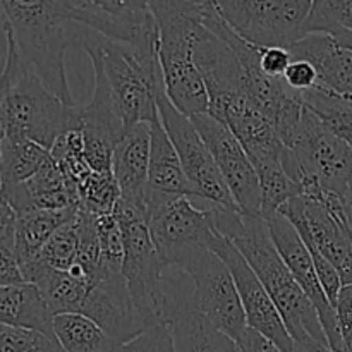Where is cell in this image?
Segmentation results:
<instances>
[{"instance_id":"obj_1","label":"cell","mask_w":352,"mask_h":352,"mask_svg":"<svg viewBox=\"0 0 352 352\" xmlns=\"http://www.w3.org/2000/svg\"><path fill=\"white\" fill-rule=\"evenodd\" d=\"M217 227L239 250L256 277L274 299L294 344L315 339L327 344L325 332L315 306L278 254L267 220L237 208L215 206Z\"/></svg>"},{"instance_id":"obj_2","label":"cell","mask_w":352,"mask_h":352,"mask_svg":"<svg viewBox=\"0 0 352 352\" xmlns=\"http://www.w3.org/2000/svg\"><path fill=\"white\" fill-rule=\"evenodd\" d=\"M0 9L26 67L65 105H78L69 88L65 52L79 47L85 28L71 21L67 0H6Z\"/></svg>"},{"instance_id":"obj_3","label":"cell","mask_w":352,"mask_h":352,"mask_svg":"<svg viewBox=\"0 0 352 352\" xmlns=\"http://www.w3.org/2000/svg\"><path fill=\"white\" fill-rule=\"evenodd\" d=\"M6 31L0 71V126L6 138H26L47 148L69 129H81L79 105L67 107L54 95L21 58L12 34Z\"/></svg>"},{"instance_id":"obj_4","label":"cell","mask_w":352,"mask_h":352,"mask_svg":"<svg viewBox=\"0 0 352 352\" xmlns=\"http://www.w3.org/2000/svg\"><path fill=\"white\" fill-rule=\"evenodd\" d=\"M148 6L160 34L158 60L167 98L189 119L206 113L208 91L192 57L196 34L201 28V0H153Z\"/></svg>"},{"instance_id":"obj_5","label":"cell","mask_w":352,"mask_h":352,"mask_svg":"<svg viewBox=\"0 0 352 352\" xmlns=\"http://www.w3.org/2000/svg\"><path fill=\"white\" fill-rule=\"evenodd\" d=\"M79 48L102 67L126 131L136 124H151L160 117L158 96L165 85L158 54H143L86 28Z\"/></svg>"},{"instance_id":"obj_6","label":"cell","mask_w":352,"mask_h":352,"mask_svg":"<svg viewBox=\"0 0 352 352\" xmlns=\"http://www.w3.org/2000/svg\"><path fill=\"white\" fill-rule=\"evenodd\" d=\"M284 146L285 172L299 186L302 198L325 192L346 199L352 189V146L327 129L306 107Z\"/></svg>"},{"instance_id":"obj_7","label":"cell","mask_w":352,"mask_h":352,"mask_svg":"<svg viewBox=\"0 0 352 352\" xmlns=\"http://www.w3.org/2000/svg\"><path fill=\"white\" fill-rule=\"evenodd\" d=\"M144 203L158 254L167 267H181L191 254L215 248L222 241L215 206L198 208L188 196H168L146 188Z\"/></svg>"},{"instance_id":"obj_8","label":"cell","mask_w":352,"mask_h":352,"mask_svg":"<svg viewBox=\"0 0 352 352\" xmlns=\"http://www.w3.org/2000/svg\"><path fill=\"white\" fill-rule=\"evenodd\" d=\"M311 0H219L230 30L258 48H289L306 36Z\"/></svg>"},{"instance_id":"obj_9","label":"cell","mask_w":352,"mask_h":352,"mask_svg":"<svg viewBox=\"0 0 352 352\" xmlns=\"http://www.w3.org/2000/svg\"><path fill=\"white\" fill-rule=\"evenodd\" d=\"M177 270L188 275L191 282L192 308L237 342L248 325L236 282L227 265L213 251L203 250L191 254Z\"/></svg>"},{"instance_id":"obj_10","label":"cell","mask_w":352,"mask_h":352,"mask_svg":"<svg viewBox=\"0 0 352 352\" xmlns=\"http://www.w3.org/2000/svg\"><path fill=\"white\" fill-rule=\"evenodd\" d=\"M69 17L107 40L143 54H158L157 19L143 0H69Z\"/></svg>"},{"instance_id":"obj_11","label":"cell","mask_w":352,"mask_h":352,"mask_svg":"<svg viewBox=\"0 0 352 352\" xmlns=\"http://www.w3.org/2000/svg\"><path fill=\"white\" fill-rule=\"evenodd\" d=\"M158 113H160L162 126L167 131L168 138L181 158L184 174L191 184L192 198H203L212 203L213 206L237 208L236 201H234L208 146L199 136L198 129L189 117H186L172 105L165 89L158 96Z\"/></svg>"},{"instance_id":"obj_12","label":"cell","mask_w":352,"mask_h":352,"mask_svg":"<svg viewBox=\"0 0 352 352\" xmlns=\"http://www.w3.org/2000/svg\"><path fill=\"white\" fill-rule=\"evenodd\" d=\"M191 122L208 146L237 208L243 213L261 217L263 196L260 179L239 140L226 124L208 112L191 117Z\"/></svg>"},{"instance_id":"obj_13","label":"cell","mask_w":352,"mask_h":352,"mask_svg":"<svg viewBox=\"0 0 352 352\" xmlns=\"http://www.w3.org/2000/svg\"><path fill=\"white\" fill-rule=\"evenodd\" d=\"M215 254L227 265L236 282L248 329L256 330L258 333L277 344L284 352H294V340L285 329L284 320L274 299L270 298L239 250L227 237H222L219 246L215 248Z\"/></svg>"},{"instance_id":"obj_14","label":"cell","mask_w":352,"mask_h":352,"mask_svg":"<svg viewBox=\"0 0 352 352\" xmlns=\"http://www.w3.org/2000/svg\"><path fill=\"white\" fill-rule=\"evenodd\" d=\"M265 220H267L272 241H274L278 254L284 260V263L287 265L291 274L294 275L296 282L301 285L305 294L308 296L311 305L315 306L316 313L320 316V323L323 327V332H325L327 340H329V346L333 351L342 352V337H340L337 311L330 305L322 285H320L311 253L306 248V244L302 243L301 236L294 229V226L284 215L277 212L274 215L267 217Z\"/></svg>"},{"instance_id":"obj_15","label":"cell","mask_w":352,"mask_h":352,"mask_svg":"<svg viewBox=\"0 0 352 352\" xmlns=\"http://www.w3.org/2000/svg\"><path fill=\"white\" fill-rule=\"evenodd\" d=\"M79 315L95 322L116 342L122 344L151 329L138 308L122 274L105 275L89 287Z\"/></svg>"},{"instance_id":"obj_16","label":"cell","mask_w":352,"mask_h":352,"mask_svg":"<svg viewBox=\"0 0 352 352\" xmlns=\"http://www.w3.org/2000/svg\"><path fill=\"white\" fill-rule=\"evenodd\" d=\"M0 196L9 203L16 215L33 210L78 208V186L62 172L54 158L30 181L0 189Z\"/></svg>"},{"instance_id":"obj_17","label":"cell","mask_w":352,"mask_h":352,"mask_svg":"<svg viewBox=\"0 0 352 352\" xmlns=\"http://www.w3.org/2000/svg\"><path fill=\"white\" fill-rule=\"evenodd\" d=\"M165 323L170 329L175 352H239L236 340L192 308L188 292L172 299Z\"/></svg>"},{"instance_id":"obj_18","label":"cell","mask_w":352,"mask_h":352,"mask_svg":"<svg viewBox=\"0 0 352 352\" xmlns=\"http://www.w3.org/2000/svg\"><path fill=\"white\" fill-rule=\"evenodd\" d=\"M289 52L292 58L308 60L316 69L318 88L352 98V52L340 48L330 34H306Z\"/></svg>"},{"instance_id":"obj_19","label":"cell","mask_w":352,"mask_h":352,"mask_svg":"<svg viewBox=\"0 0 352 352\" xmlns=\"http://www.w3.org/2000/svg\"><path fill=\"white\" fill-rule=\"evenodd\" d=\"M151 126L136 124L124 133L112 158V174L120 189V198L144 199L150 172Z\"/></svg>"},{"instance_id":"obj_20","label":"cell","mask_w":352,"mask_h":352,"mask_svg":"<svg viewBox=\"0 0 352 352\" xmlns=\"http://www.w3.org/2000/svg\"><path fill=\"white\" fill-rule=\"evenodd\" d=\"M21 272L28 284H33L43 298L52 316L81 313L89 287L79 278L72 277L69 272L55 270L34 258L23 265Z\"/></svg>"},{"instance_id":"obj_21","label":"cell","mask_w":352,"mask_h":352,"mask_svg":"<svg viewBox=\"0 0 352 352\" xmlns=\"http://www.w3.org/2000/svg\"><path fill=\"white\" fill-rule=\"evenodd\" d=\"M150 172H148V189L168 196H188L192 198V189L182 168L181 158L168 138L162 120L150 124Z\"/></svg>"},{"instance_id":"obj_22","label":"cell","mask_w":352,"mask_h":352,"mask_svg":"<svg viewBox=\"0 0 352 352\" xmlns=\"http://www.w3.org/2000/svg\"><path fill=\"white\" fill-rule=\"evenodd\" d=\"M0 325L54 333V316L33 284L0 287Z\"/></svg>"},{"instance_id":"obj_23","label":"cell","mask_w":352,"mask_h":352,"mask_svg":"<svg viewBox=\"0 0 352 352\" xmlns=\"http://www.w3.org/2000/svg\"><path fill=\"white\" fill-rule=\"evenodd\" d=\"M78 213V208L67 210H33L17 215L14 227V246H16L19 267L33 261L50 237Z\"/></svg>"},{"instance_id":"obj_24","label":"cell","mask_w":352,"mask_h":352,"mask_svg":"<svg viewBox=\"0 0 352 352\" xmlns=\"http://www.w3.org/2000/svg\"><path fill=\"white\" fill-rule=\"evenodd\" d=\"M50 160V151L41 144L26 138L3 136L0 150V189L30 181Z\"/></svg>"},{"instance_id":"obj_25","label":"cell","mask_w":352,"mask_h":352,"mask_svg":"<svg viewBox=\"0 0 352 352\" xmlns=\"http://www.w3.org/2000/svg\"><path fill=\"white\" fill-rule=\"evenodd\" d=\"M54 333L65 352H113L119 344L79 313L55 316Z\"/></svg>"},{"instance_id":"obj_26","label":"cell","mask_w":352,"mask_h":352,"mask_svg":"<svg viewBox=\"0 0 352 352\" xmlns=\"http://www.w3.org/2000/svg\"><path fill=\"white\" fill-rule=\"evenodd\" d=\"M302 105L309 110L320 122L332 131L337 138L352 146V98L340 96L323 88H313L299 93Z\"/></svg>"},{"instance_id":"obj_27","label":"cell","mask_w":352,"mask_h":352,"mask_svg":"<svg viewBox=\"0 0 352 352\" xmlns=\"http://www.w3.org/2000/svg\"><path fill=\"white\" fill-rule=\"evenodd\" d=\"M120 199L112 172H89L78 184V208L93 217L110 215Z\"/></svg>"},{"instance_id":"obj_28","label":"cell","mask_w":352,"mask_h":352,"mask_svg":"<svg viewBox=\"0 0 352 352\" xmlns=\"http://www.w3.org/2000/svg\"><path fill=\"white\" fill-rule=\"evenodd\" d=\"M96 230L100 241V270L95 284L105 275L122 274L124 265V234L113 213L96 217Z\"/></svg>"},{"instance_id":"obj_29","label":"cell","mask_w":352,"mask_h":352,"mask_svg":"<svg viewBox=\"0 0 352 352\" xmlns=\"http://www.w3.org/2000/svg\"><path fill=\"white\" fill-rule=\"evenodd\" d=\"M79 246V223L78 213L69 220L67 223L60 227L54 236L50 237L41 253L38 254V260L47 267L55 268L60 272H69V268L76 263Z\"/></svg>"},{"instance_id":"obj_30","label":"cell","mask_w":352,"mask_h":352,"mask_svg":"<svg viewBox=\"0 0 352 352\" xmlns=\"http://www.w3.org/2000/svg\"><path fill=\"white\" fill-rule=\"evenodd\" d=\"M52 158L55 164L62 168L65 175L74 182L76 186L93 172L85 158V141H82L81 129H69L58 136L55 144L50 150Z\"/></svg>"},{"instance_id":"obj_31","label":"cell","mask_w":352,"mask_h":352,"mask_svg":"<svg viewBox=\"0 0 352 352\" xmlns=\"http://www.w3.org/2000/svg\"><path fill=\"white\" fill-rule=\"evenodd\" d=\"M79 223V246L76 256V267L85 274L88 287L95 284L100 270V241L96 230V217L78 208Z\"/></svg>"},{"instance_id":"obj_32","label":"cell","mask_w":352,"mask_h":352,"mask_svg":"<svg viewBox=\"0 0 352 352\" xmlns=\"http://www.w3.org/2000/svg\"><path fill=\"white\" fill-rule=\"evenodd\" d=\"M0 352H65L52 333L0 325Z\"/></svg>"},{"instance_id":"obj_33","label":"cell","mask_w":352,"mask_h":352,"mask_svg":"<svg viewBox=\"0 0 352 352\" xmlns=\"http://www.w3.org/2000/svg\"><path fill=\"white\" fill-rule=\"evenodd\" d=\"M332 28L352 31V0H315L306 21V34L327 33Z\"/></svg>"},{"instance_id":"obj_34","label":"cell","mask_w":352,"mask_h":352,"mask_svg":"<svg viewBox=\"0 0 352 352\" xmlns=\"http://www.w3.org/2000/svg\"><path fill=\"white\" fill-rule=\"evenodd\" d=\"M113 352H175L168 325H155L127 342L117 344Z\"/></svg>"},{"instance_id":"obj_35","label":"cell","mask_w":352,"mask_h":352,"mask_svg":"<svg viewBox=\"0 0 352 352\" xmlns=\"http://www.w3.org/2000/svg\"><path fill=\"white\" fill-rule=\"evenodd\" d=\"M28 284L17 261L14 236L0 241V287Z\"/></svg>"},{"instance_id":"obj_36","label":"cell","mask_w":352,"mask_h":352,"mask_svg":"<svg viewBox=\"0 0 352 352\" xmlns=\"http://www.w3.org/2000/svg\"><path fill=\"white\" fill-rule=\"evenodd\" d=\"M282 79L296 93L308 91V89H313L318 86L316 69L308 60H299V58H292L291 65L287 67V71H285Z\"/></svg>"},{"instance_id":"obj_37","label":"cell","mask_w":352,"mask_h":352,"mask_svg":"<svg viewBox=\"0 0 352 352\" xmlns=\"http://www.w3.org/2000/svg\"><path fill=\"white\" fill-rule=\"evenodd\" d=\"M258 52H260V67L263 74L275 79L284 78L285 71H287L292 62V55L289 48L267 47L258 48Z\"/></svg>"},{"instance_id":"obj_38","label":"cell","mask_w":352,"mask_h":352,"mask_svg":"<svg viewBox=\"0 0 352 352\" xmlns=\"http://www.w3.org/2000/svg\"><path fill=\"white\" fill-rule=\"evenodd\" d=\"M336 311L342 337V352H352V284L342 287L337 299Z\"/></svg>"},{"instance_id":"obj_39","label":"cell","mask_w":352,"mask_h":352,"mask_svg":"<svg viewBox=\"0 0 352 352\" xmlns=\"http://www.w3.org/2000/svg\"><path fill=\"white\" fill-rule=\"evenodd\" d=\"M237 347H239V352H284L277 344L268 340L267 337L253 329L244 330L241 339L237 340Z\"/></svg>"},{"instance_id":"obj_40","label":"cell","mask_w":352,"mask_h":352,"mask_svg":"<svg viewBox=\"0 0 352 352\" xmlns=\"http://www.w3.org/2000/svg\"><path fill=\"white\" fill-rule=\"evenodd\" d=\"M16 212L10 208L9 203L0 196V241L14 236V227H16Z\"/></svg>"},{"instance_id":"obj_41","label":"cell","mask_w":352,"mask_h":352,"mask_svg":"<svg viewBox=\"0 0 352 352\" xmlns=\"http://www.w3.org/2000/svg\"><path fill=\"white\" fill-rule=\"evenodd\" d=\"M325 34H330V36L336 40V43L339 45L340 48H346V50L352 52V31L346 30V28H332V30L327 31Z\"/></svg>"},{"instance_id":"obj_42","label":"cell","mask_w":352,"mask_h":352,"mask_svg":"<svg viewBox=\"0 0 352 352\" xmlns=\"http://www.w3.org/2000/svg\"><path fill=\"white\" fill-rule=\"evenodd\" d=\"M294 352H337L333 351L332 347L327 346V344L318 342L315 339H309L306 342L301 344H294Z\"/></svg>"},{"instance_id":"obj_43","label":"cell","mask_w":352,"mask_h":352,"mask_svg":"<svg viewBox=\"0 0 352 352\" xmlns=\"http://www.w3.org/2000/svg\"><path fill=\"white\" fill-rule=\"evenodd\" d=\"M0 33H3V16H2V9H0ZM0 71H2V65H0Z\"/></svg>"},{"instance_id":"obj_44","label":"cell","mask_w":352,"mask_h":352,"mask_svg":"<svg viewBox=\"0 0 352 352\" xmlns=\"http://www.w3.org/2000/svg\"><path fill=\"white\" fill-rule=\"evenodd\" d=\"M2 140H3V131H2V126H0V150H2Z\"/></svg>"}]
</instances>
